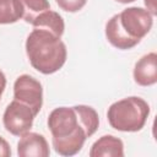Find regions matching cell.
<instances>
[{
  "label": "cell",
  "instance_id": "3957f363",
  "mask_svg": "<svg viewBox=\"0 0 157 157\" xmlns=\"http://www.w3.org/2000/svg\"><path fill=\"white\" fill-rule=\"evenodd\" d=\"M148 114V103L141 97L131 96L110 104L107 119L109 125L118 131L136 132L145 126Z\"/></svg>",
  "mask_w": 157,
  "mask_h": 157
},
{
  "label": "cell",
  "instance_id": "30bf717a",
  "mask_svg": "<svg viewBox=\"0 0 157 157\" xmlns=\"http://www.w3.org/2000/svg\"><path fill=\"white\" fill-rule=\"evenodd\" d=\"M105 37L113 47L121 49V50L131 49L137 44L134 40H131L121 29L119 21H118V13L112 16L105 23Z\"/></svg>",
  "mask_w": 157,
  "mask_h": 157
},
{
  "label": "cell",
  "instance_id": "7a4b0ae2",
  "mask_svg": "<svg viewBox=\"0 0 157 157\" xmlns=\"http://www.w3.org/2000/svg\"><path fill=\"white\" fill-rule=\"evenodd\" d=\"M26 54L33 69L50 75L63 67L67 50L60 37L47 29L33 28L26 39Z\"/></svg>",
  "mask_w": 157,
  "mask_h": 157
},
{
  "label": "cell",
  "instance_id": "4fadbf2b",
  "mask_svg": "<svg viewBox=\"0 0 157 157\" xmlns=\"http://www.w3.org/2000/svg\"><path fill=\"white\" fill-rule=\"evenodd\" d=\"M21 2L23 6L22 18L27 23H32L38 15L50 9V4L48 0H21Z\"/></svg>",
  "mask_w": 157,
  "mask_h": 157
},
{
  "label": "cell",
  "instance_id": "8992f818",
  "mask_svg": "<svg viewBox=\"0 0 157 157\" xmlns=\"http://www.w3.org/2000/svg\"><path fill=\"white\" fill-rule=\"evenodd\" d=\"M13 99L29 105L38 114L43 105L42 83L31 75H20L13 83Z\"/></svg>",
  "mask_w": 157,
  "mask_h": 157
},
{
  "label": "cell",
  "instance_id": "52a82bcc",
  "mask_svg": "<svg viewBox=\"0 0 157 157\" xmlns=\"http://www.w3.org/2000/svg\"><path fill=\"white\" fill-rule=\"evenodd\" d=\"M20 137L17 144V155L20 157H48L50 155L49 145L43 135L28 131Z\"/></svg>",
  "mask_w": 157,
  "mask_h": 157
},
{
  "label": "cell",
  "instance_id": "9a60e30c",
  "mask_svg": "<svg viewBox=\"0 0 157 157\" xmlns=\"http://www.w3.org/2000/svg\"><path fill=\"white\" fill-rule=\"evenodd\" d=\"M11 156V147L9 142L0 136V157H10Z\"/></svg>",
  "mask_w": 157,
  "mask_h": 157
},
{
  "label": "cell",
  "instance_id": "8fae6325",
  "mask_svg": "<svg viewBox=\"0 0 157 157\" xmlns=\"http://www.w3.org/2000/svg\"><path fill=\"white\" fill-rule=\"evenodd\" d=\"M31 25L33 26V28L47 29L60 38L64 34V29H65V23L63 17L56 11H53L50 9L38 15Z\"/></svg>",
  "mask_w": 157,
  "mask_h": 157
},
{
  "label": "cell",
  "instance_id": "277c9868",
  "mask_svg": "<svg viewBox=\"0 0 157 157\" xmlns=\"http://www.w3.org/2000/svg\"><path fill=\"white\" fill-rule=\"evenodd\" d=\"M118 21L124 33L139 44L152 28L153 16L146 9L131 6L118 13Z\"/></svg>",
  "mask_w": 157,
  "mask_h": 157
},
{
  "label": "cell",
  "instance_id": "2e32d148",
  "mask_svg": "<svg viewBox=\"0 0 157 157\" xmlns=\"http://www.w3.org/2000/svg\"><path fill=\"white\" fill-rule=\"evenodd\" d=\"M145 5H146V10L152 15L155 16L157 13V7H156V0H144Z\"/></svg>",
  "mask_w": 157,
  "mask_h": 157
},
{
  "label": "cell",
  "instance_id": "9c48e42d",
  "mask_svg": "<svg viewBox=\"0 0 157 157\" xmlns=\"http://www.w3.org/2000/svg\"><path fill=\"white\" fill-rule=\"evenodd\" d=\"M88 155L90 157H123L124 144L119 137L104 135L92 145Z\"/></svg>",
  "mask_w": 157,
  "mask_h": 157
},
{
  "label": "cell",
  "instance_id": "5bb4252c",
  "mask_svg": "<svg viewBox=\"0 0 157 157\" xmlns=\"http://www.w3.org/2000/svg\"><path fill=\"white\" fill-rule=\"evenodd\" d=\"M58 6L66 12H77L87 2V0H55Z\"/></svg>",
  "mask_w": 157,
  "mask_h": 157
},
{
  "label": "cell",
  "instance_id": "7c38bea8",
  "mask_svg": "<svg viewBox=\"0 0 157 157\" xmlns=\"http://www.w3.org/2000/svg\"><path fill=\"white\" fill-rule=\"evenodd\" d=\"M23 16L21 0H0V25L17 22Z\"/></svg>",
  "mask_w": 157,
  "mask_h": 157
},
{
  "label": "cell",
  "instance_id": "6da1fadb",
  "mask_svg": "<svg viewBox=\"0 0 157 157\" xmlns=\"http://www.w3.org/2000/svg\"><path fill=\"white\" fill-rule=\"evenodd\" d=\"M98 125L97 112L85 104L59 107L48 117L53 147L56 153L65 157L78 153L85 141L97 131Z\"/></svg>",
  "mask_w": 157,
  "mask_h": 157
},
{
  "label": "cell",
  "instance_id": "ac0fdd59",
  "mask_svg": "<svg viewBox=\"0 0 157 157\" xmlns=\"http://www.w3.org/2000/svg\"><path fill=\"white\" fill-rule=\"evenodd\" d=\"M120 4H129V2H132V1H136V0H115Z\"/></svg>",
  "mask_w": 157,
  "mask_h": 157
},
{
  "label": "cell",
  "instance_id": "ba28073f",
  "mask_svg": "<svg viewBox=\"0 0 157 157\" xmlns=\"http://www.w3.org/2000/svg\"><path fill=\"white\" fill-rule=\"evenodd\" d=\"M134 80L140 86H152L157 82V54L151 52L141 56L134 66Z\"/></svg>",
  "mask_w": 157,
  "mask_h": 157
},
{
  "label": "cell",
  "instance_id": "e0dca14e",
  "mask_svg": "<svg viewBox=\"0 0 157 157\" xmlns=\"http://www.w3.org/2000/svg\"><path fill=\"white\" fill-rule=\"evenodd\" d=\"M5 87H6V76L0 70V99H1V96H2V93L5 91Z\"/></svg>",
  "mask_w": 157,
  "mask_h": 157
},
{
  "label": "cell",
  "instance_id": "5b68a950",
  "mask_svg": "<svg viewBox=\"0 0 157 157\" xmlns=\"http://www.w3.org/2000/svg\"><path fill=\"white\" fill-rule=\"evenodd\" d=\"M36 117L37 114L33 112V109L29 105L17 99H13L4 112L2 115L4 128L11 135L21 136L31 130Z\"/></svg>",
  "mask_w": 157,
  "mask_h": 157
}]
</instances>
